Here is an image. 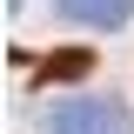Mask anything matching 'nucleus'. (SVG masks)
<instances>
[{"mask_svg": "<svg viewBox=\"0 0 134 134\" xmlns=\"http://www.w3.org/2000/svg\"><path fill=\"white\" fill-rule=\"evenodd\" d=\"M54 134H134V114L121 100H60Z\"/></svg>", "mask_w": 134, "mask_h": 134, "instance_id": "f257e3e1", "label": "nucleus"}, {"mask_svg": "<svg viewBox=\"0 0 134 134\" xmlns=\"http://www.w3.org/2000/svg\"><path fill=\"white\" fill-rule=\"evenodd\" d=\"M67 20H87V27H121L134 14V0H60Z\"/></svg>", "mask_w": 134, "mask_h": 134, "instance_id": "f03ea898", "label": "nucleus"}, {"mask_svg": "<svg viewBox=\"0 0 134 134\" xmlns=\"http://www.w3.org/2000/svg\"><path fill=\"white\" fill-rule=\"evenodd\" d=\"M87 67H94V60H87L81 47H74V54H54V60H47V81H74V74H87Z\"/></svg>", "mask_w": 134, "mask_h": 134, "instance_id": "7ed1b4c3", "label": "nucleus"}, {"mask_svg": "<svg viewBox=\"0 0 134 134\" xmlns=\"http://www.w3.org/2000/svg\"><path fill=\"white\" fill-rule=\"evenodd\" d=\"M7 7H20V0H7Z\"/></svg>", "mask_w": 134, "mask_h": 134, "instance_id": "20e7f679", "label": "nucleus"}]
</instances>
